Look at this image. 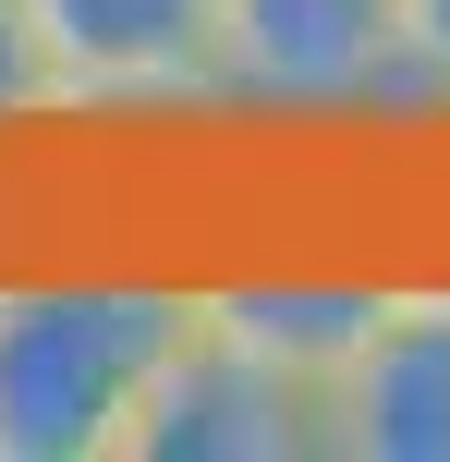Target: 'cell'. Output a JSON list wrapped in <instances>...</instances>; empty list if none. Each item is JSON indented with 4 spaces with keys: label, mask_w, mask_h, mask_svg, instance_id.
<instances>
[{
    "label": "cell",
    "mask_w": 450,
    "mask_h": 462,
    "mask_svg": "<svg viewBox=\"0 0 450 462\" xmlns=\"http://www.w3.org/2000/svg\"><path fill=\"white\" fill-rule=\"evenodd\" d=\"M195 328V280L13 268L0 280V462H122L134 402Z\"/></svg>",
    "instance_id": "cell-1"
},
{
    "label": "cell",
    "mask_w": 450,
    "mask_h": 462,
    "mask_svg": "<svg viewBox=\"0 0 450 462\" xmlns=\"http://www.w3.org/2000/svg\"><path fill=\"white\" fill-rule=\"evenodd\" d=\"M49 122H219V0H13Z\"/></svg>",
    "instance_id": "cell-2"
},
{
    "label": "cell",
    "mask_w": 450,
    "mask_h": 462,
    "mask_svg": "<svg viewBox=\"0 0 450 462\" xmlns=\"http://www.w3.org/2000/svg\"><path fill=\"white\" fill-rule=\"evenodd\" d=\"M219 97L256 122L414 110L402 0H219Z\"/></svg>",
    "instance_id": "cell-3"
},
{
    "label": "cell",
    "mask_w": 450,
    "mask_h": 462,
    "mask_svg": "<svg viewBox=\"0 0 450 462\" xmlns=\"http://www.w3.org/2000/svg\"><path fill=\"white\" fill-rule=\"evenodd\" d=\"M122 462H329V390L280 377L268 353H243L195 304V328L170 341L159 390L134 402Z\"/></svg>",
    "instance_id": "cell-4"
},
{
    "label": "cell",
    "mask_w": 450,
    "mask_h": 462,
    "mask_svg": "<svg viewBox=\"0 0 450 462\" xmlns=\"http://www.w3.org/2000/svg\"><path fill=\"white\" fill-rule=\"evenodd\" d=\"M329 462H450V280H390L329 377Z\"/></svg>",
    "instance_id": "cell-5"
},
{
    "label": "cell",
    "mask_w": 450,
    "mask_h": 462,
    "mask_svg": "<svg viewBox=\"0 0 450 462\" xmlns=\"http://www.w3.org/2000/svg\"><path fill=\"white\" fill-rule=\"evenodd\" d=\"M195 304H207V328H232V341H243V353H268L280 377L329 390V377L354 365V341L378 328L390 280H329V268H243V280H195Z\"/></svg>",
    "instance_id": "cell-6"
},
{
    "label": "cell",
    "mask_w": 450,
    "mask_h": 462,
    "mask_svg": "<svg viewBox=\"0 0 450 462\" xmlns=\"http://www.w3.org/2000/svg\"><path fill=\"white\" fill-rule=\"evenodd\" d=\"M24 122H49V73H37V37H24V13L0 0V134H24Z\"/></svg>",
    "instance_id": "cell-7"
},
{
    "label": "cell",
    "mask_w": 450,
    "mask_h": 462,
    "mask_svg": "<svg viewBox=\"0 0 450 462\" xmlns=\"http://www.w3.org/2000/svg\"><path fill=\"white\" fill-rule=\"evenodd\" d=\"M402 49H414V110H450V0H402Z\"/></svg>",
    "instance_id": "cell-8"
}]
</instances>
